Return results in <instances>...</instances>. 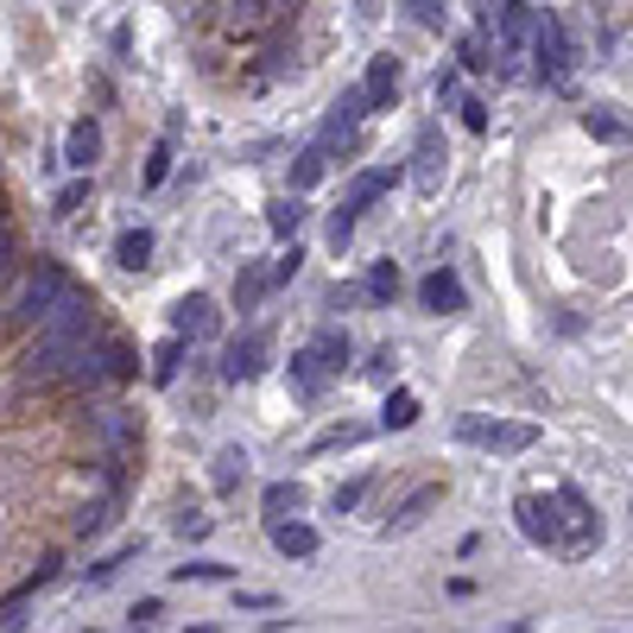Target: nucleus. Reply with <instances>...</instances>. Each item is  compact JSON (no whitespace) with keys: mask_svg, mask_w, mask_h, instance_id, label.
Masks as SVG:
<instances>
[{"mask_svg":"<svg viewBox=\"0 0 633 633\" xmlns=\"http://www.w3.org/2000/svg\"><path fill=\"white\" fill-rule=\"evenodd\" d=\"M64 292H70V279H64V266H51V260H39V273L25 279L20 310H13V317H20V324H45V310H51L57 298H64Z\"/></svg>","mask_w":633,"mask_h":633,"instance_id":"7ed1b4c3","label":"nucleus"},{"mask_svg":"<svg viewBox=\"0 0 633 633\" xmlns=\"http://www.w3.org/2000/svg\"><path fill=\"white\" fill-rule=\"evenodd\" d=\"M418 298H425L430 310H462V304H469V292H462V279H456L450 266H437V273L418 285Z\"/></svg>","mask_w":633,"mask_h":633,"instance_id":"f8f14e48","label":"nucleus"},{"mask_svg":"<svg viewBox=\"0 0 633 633\" xmlns=\"http://www.w3.org/2000/svg\"><path fill=\"white\" fill-rule=\"evenodd\" d=\"M89 324H96V310H89V298H83V292H64V298L45 310V336H57V342H83V336H89Z\"/></svg>","mask_w":633,"mask_h":633,"instance_id":"0eeeda50","label":"nucleus"},{"mask_svg":"<svg viewBox=\"0 0 633 633\" xmlns=\"http://www.w3.org/2000/svg\"><path fill=\"white\" fill-rule=\"evenodd\" d=\"M437 501H444V488H437V481H430V488H412V494L400 501V513L386 520V532H412V526H425V513H430Z\"/></svg>","mask_w":633,"mask_h":633,"instance_id":"ddd939ff","label":"nucleus"},{"mask_svg":"<svg viewBox=\"0 0 633 633\" xmlns=\"http://www.w3.org/2000/svg\"><path fill=\"white\" fill-rule=\"evenodd\" d=\"M83 203H89V172L76 177V184H64V190H57V203H51V216H76Z\"/></svg>","mask_w":633,"mask_h":633,"instance_id":"2f4dec72","label":"nucleus"},{"mask_svg":"<svg viewBox=\"0 0 633 633\" xmlns=\"http://www.w3.org/2000/svg\"><path fill=\"white\" fill-rule=\"evenodd\" d=\"M222 329V317H216V298L209 292H190V298L172 304V336H184V342H209Z\"/></svg>","mask_w":633,"mask_h":633,"instance_id":"39448f33","label":"nucleus"},{"mask_svg":"<svg viewBox=\"0 0 633 633\" xmlns=\"http://www.w3.org/2000/svg\"><path fill=\"white\" fill-rule=\"evenodd\" d=\"M127 557H140V545H121L114 557H101V564H89V589H108V582L121 577V564Z\"/></svg>","mask_w":633,"mask_h":633,"instance_id":"c85d7f7f","label":"nucleus"},{"mask_svg":"<svg viewBox=\"0 0 633 633\" xmlns=\"http://www.w3.org/2000/svg\"><path fill=\"white\" fill-rule=\"evenodd\" d=\"M298 506H304L298 481H273V488H266V520H285V513H298Z\"/></svg>","mask_w":633,"mask_h":633,"instance_id":"393cba45","label":"nucleus"},{"mask_svg":"<svg viewBox=\"0 0 633 633\" xmlns=\"http://www.w3.org/2000/svg\"><path fill=\"white\" fill-rule=\"evenodd\" d=\"M310 349H317V354H324V368H329V374H342V368H349V329H336V324H324V329H317V342H310Z\"/></svg>","mask_w":633,"mask_h":633,"instance_id":"dca6fc26","label":"nucleus"},{"mask_svg":"<svg viewBox=\"0 0 633 633\" xmlns=\"http://www.w3.org/2000/svg\"><path fill=\"white\" fill-rule=\"evenodd\" d=\"M101 368H108L114 380H133L140 374V354L127 349V342H108V349H101Z\"/></svg>","mask_w":633,"mask_h":633,"instance_id":"cd10ccee","label":"nucleus"},{"mask_svg":"<svg viewBox=\"0 0 633 633\" xmlns=\"http://www.w3.org/2000/svg\"><path fill=\"white\" fill-rule=\"evenodd\" d=\"M292 386H298V400H304V405L324 400L329 368H324V354H317V349H298V354H292Z\"/></svg>","mask_w":633,"mask_h":633,"instance_id":"9d476101","label":"nucleus"},{"mask_svg":"<svg viewBox=\"0 0 633 633\" xmlns=\"http://www.w3.org/2000/svg\"><path fill=\"white\" fill-rule=\"evenodd\" d=\"M462 127H469V133H488V101H462Z\"/></svg>","mask_w":633,"mask_h":633,"instance_id":"ea45409f","label":"nucleus"},{"mask_svg":"<svg viewBox=\"0 0 633 633\" xmlns=\"http://www.w3.org/2000/svg\"><path fill=\"white\" fill-rule=\"evenodd\" d=\"M589 133H602V140H627V127L614 121L608 108H596V114H589Z\"/></svg>","mask_w":633,"mask_h":633,"instance_id":"58836bf2","label":"nucleus"},{"mask_svg":"<svg viewBox=\"0 0 633 633\" xmlns=\"http://www.w3.org/2000/svg\"><path fill=\"white\" fill-rule=\"evenodd\" d=\"M177 361H184V336H165V342H159V354H152V380H159V386H172Z\"/></svg>","mask_w":633,"mask_h":633,"instance_id":"5701e85b","label":"nucleus"},{"mask_svg":"<svg viewBox=\"0 0 633 633\" xmlns=\"http://www.w3.org/2000/svg\"><path fill=\"white\" fill-rule=\"evenodd\" d=\"M209 526H216V520H209L203 506H177V520H172V532H177V538H190V545L209 538Z\"/></svg>","mask_w":633,"mask_h":633,"instance_id":"bb28decb","label":"nucleus"},{"mask_svg":"<svg viewBox=\"0 0 633 633\" xmlns=\"http://www.w3.org/2000/svg\"><path fill=\"white\" fill-rule=\"evenodd\" d=\"M462 64H469V70H488V51H481V39H469V45H462Z\"/></svg>","mask_w":633,"mask_h":633,"instance_id":"c03bdc74","label":"nucleus"},{"mask_svg":"<svg viewBox=\"0 0 633 633\" xmlns=\"http://www.w3.org/2000/svg\"><path fill=\"white\" fill-rule=\"evenodd\" d=\"M361 114H368V96H361V89H342L336 108H329V121H324V152L329 146H349L354 127H361Z\"/></svg>","mask_w":633,"mask_h":633,"instance_id":"1a4fd4ad","label":"nucleus"},{"mask_svg":"<svg viewBox=\"0 0 633 633\" xmlns=\"http://www.w3.org/2000/svg\"><path fill=\"white\" fill-rule=\"evenodd\" d=\"M273 545L285 557H310V552H317V532L298 526V520H273Z\"/></svg>","mask_w":633,"mask_h":633,"instance_id":"f3484780","label":"nucleus"},{"mask_svg":"<svg viewBox=\"0 0 633 633\" xmlns=\"http://www.w3.org/2000/svg\"><path fill=\"white\" fill-rule=\"evenodd\" d=\"M266 285H273V279L260 273V260H248V266L234 273V304H241V310H253V304L266 298Z\"/></svg>","mask_w":633,"mask_h":633,"instance_id":"a211bd4d","label":"nucleus"},{"mask_svg":"<svg viewBox=\"0 0 633 633\" xmlns=\"http://www.w3.org/2000/svg\"><path fill=\"white\" fill-rule=\"evenodd\" d=\"M324 159H329V152H324V146H304V152H298V159H292V190H310V184H317V177H324V172H329Z\"/></svg>","mask_w":633,"mask_h":633,"instance_id":"412c9836","label":"nucleus"},{"mask_svg":"<svg viewBox=\"0 0 633 633\" xmlns=\"http://www.w3.org/2000/svg\"><path fill=\"white\" fill-rule=\"evenodd\" d=\"M96 152H101V133H96V121L83 114V121L70 127V140H64V165H70V172H89Z\"/></svg>","mask_w":633,"mask_h":633,"instance_id":"4468645a","label":"nucleus"},{"mask_svg":"<svg viewBox=\"0 0 633 633\" xmlns=\"http://www.w3.org/2000/svg\"><path fill=\"white\" fill-rule=\"evenodd\" d=\"M127 621H133V627H152V621H159V596H146V602H133V614H127Z\"/></svg>","mask_w":633,"mask_h":633,"instance_id":"37998d69","label":"nucleus"},{"mask_svg":"<svg viewBox=\"0 0 633 633\" xmlns=\"http://www.w3.org/2000/svg\"><path fill=\"white\" fill-rule=\"evenodd\" d=\"M7 273H13V234L0 228V285H7Z\"/></svg>","mask_w":633,"mask_h":633,"instance_id":"a18cd8bd","label":"nucleus"},{"mask_svg":"<svg viewBox=\"0 0 633 633\" xmlns=\"http://www.w3.org/2000/svg\"><path fill=\"white\" fill-rule=\"evenodd\" d=\"M273 7H279V0H234V20L260 25V20H273Z\"/></svg>","mask_w":633,"mask_h":633,"instance_id":"e433bc0d","label":"nucleus"},{"mask_svg":"<svg viewBox=\"0 0 633 633\" xmlns=\"http://www.w3.org/2000/svg\"><path fill=\"white\" fill-rule=\"evenodd\" d=\"M386 184H393V172H368V177H354V190H349L342 203H349L354 216H361L368 203H380V190H386Z\"/></svg>","mask_w":633,"mask_h":633,"instance_id":"a878e982","label":"nucleus"},{"mask_svg":"<svg viewBox=\"0 0 633 633\" xmlns=\"http://www.w3.org/2000/svg\"><path fill=\"white\" fill-rule=\"evenodd\" d=\"M361 96H368V108H386V101L400 96V57H393V51H380L374 64H368V83H361Z\"/></svg>","mask_w":633,"mask_h":633,"instance_id":"9b49d317","label":"nucleus"},{"mask_svg":"<svg viewBox=\"0 0 633 633\" xmlns=\"http://www.w3.org/2000/svg\"><path fill=\"white\" fill-rule=\"evenodd\" d=\"M532 39H538V76H545L552 89H564V83H570V39H564V25L545 13V20L532 25Z\"/></svg>","mask_w":633,"mask_h":633,"instance_id":"20e7f679","label":"nucleus"},{"mask_svg":"<svg viewBox=\"0 0 633 633\" xmlns=\"http://www.w3.org/2000/svg\"><path fill=\"white\" fill-rule=\"evenodd\" d=\"M412 190H418V197H437V190H444V127L437 121L418 127V146H412Z\"/></svg>","mask_w":633,"mask_h":633,"instance_id":"f03ea898","label":"nucleus"},{"mask_svg":"<svg viewBox=\"0 0 633 633\" xmlns=\"http://www.w3.org/2000/svg\"><path fill=\"white\" fill-rule=\"evenodd\" d=\"M342 444H361V430H324V437H317V450H342Z\"/></svg>","mask_w":633,"mask_h":633,"instance_id":"79ce46f5","label":"nucleus"},{"mask_svg":"<svg viewBox=\"0 0 633 633\" xmlns=\"http://www.w3.org/2000/svg\"><path fill=\"white\" fill-rule=\"evenodd\" d=\"M393 292H400V273H393V260H374V273H368V298L386 304Z\"/></svg>","mask_w":633,"mask_h":633,"instance_id":"c756f323","label":"nucleus"},{"mask_svg":"<svg viewBox=\"0 0 633 633\" xmlns=\"http://www.w3.org/2000/svg\"><path fill=\"white\" fill-rule=\"evenodd\" d=\"M266 222H273L279 241H298V222H304V203L298 197H279L273 209H266Z\"/></svg>","mask_w":633,"mask_h":633,"instance_id":"6ab92c4d","label":"nucleus"},{"mask_svg":"<svg viewBox=\"0 0 633 633\" xmlns=\"http://www.w3.org/2000/svg\"><path fill=\"white\" fill-rule=\"evenodd\" d=\"M513 513H520V532H526L532 545H552V552H564V526H557V494H552V501H538V494H520V501H513Z\"/></svg>","mask_w":633,"mask_h":633,"instance_id":"423d86ee","label":"nucleus"},{"mask_svg":"<svg viewBox=\"0 0 633 633\" xmlns=\"http://www.w3.org/2000/svg\"><path fill=\"white\" fill-rule=\"evenodd\" d=\"M456 437H462V444H476V450H532V437H538V430H532V425H494V418L469 412V418H456Z\"/></svg>","mask_w":633,"mask_h":633,"instance_id":"f257e3e1","label":"nucleus"},{"mask_svg":"<svg viewBox=\"0 0 633 633\" xmlns=\"http://www.w3.org/2000/svg\"><path fill=\"white\" fill-rule=\"evenodd\" d=\"M146 260H152V228H127L121 241H114V266H121V273H140Z\"/></svg>","mask_w":633,"mask_h":633,"instance_id":"2eb2a0df","label":"nucleus"},{"mask_svg":"<svg viewBox=\"0 0 633 633\" xmlns=\"http://www.w3.org/2000/svg\"><path fill=\"white\" fill-rule=\"evenodd\" d=\"M532 25H538V20H532V7H526V0H506V7H501V39H506V45H520V39H526Z\"/></svg>","mask_w":633,"mask_h":633,"instance_id":"4be33fe9","label":"nucleus"},{"mask_svg":"<svg viewBox=\"0 0 633 633\" xmlns=\"http://www.w3.org/2000/svg\"><path fill=\"white\" fill-rule=\"evenodd\" d=\"M248 481V450H222L216 456V494H234Z\"/></svg>","mask_w":633,"mask_h":633,"instance_id":"aec40b11","label":"nucleus"},{"mask_svg":"<svg viewBox=\"0 0 633 633\" xmlns=\"http://www.w3.org/2000/svg\"><path fill=\"white\" fill-rule=\"evenodd\" d=\"M349 241H354V209H349V203H342V209H329V248L342 253V248H349Z\"/></svg>","mask_w":633,"mask_h":633,"instance_id":"f704fd0d","label":"nucleus"},{"mask_svg":"<svg viewBox=\"0 0 633 633\" xmlns=\"http://www.w3.org/2000/svg\"><path fill=\"white\" fill-rule=\"evenodd\" d=\"M380 425L386 430H405V425H418V400H412V393H386V412H380Z\"/></svg>","mask_w":633,"mask_h":633,"instance_id":"b1692460","label":"nucleus"},{"mask_svg":"<svg viewBox=\"0 0 633 633\" xmlns=\"http://www.w3.org/2000/svg\"><path fill=\"white\" fill-rule=\"evenodd\" d=\"M405 7H412V20L425 32H444V0H405Z\"/></svg>","mask_w":633,"mask_h":633,"instance_id":"c9c22d12","label":"nucleus"},{"mask_svg":"<svg viewBox=\"0 0 633 633\" xmlns=\"http://www.w3.org/2000/svg\"><path fill=\"white\" fill-rule=\"evenodd\" d=\"M361 494H368V476L342 481V488H336V494H329V513H336V520H342V513H354V506H361Z\"/></svg>","mask_w":633,"mask_h":633,"instance_id":"72a5a7b5","label":"nucleus"},{"mask_svg":"<svg viewBox=\"0 0 633 633\" xmlns=\"http://www.w3.org/2000/svg\"><path fill=\"white\" fill-rule=\"evenodd\" d=\"M266 374V329H248V336H234L228 342V354H222V380H260Z\"/></svg>","mask_w":633,"mask_h":633,"instance_id":"6e6552de","label":"nucleus"},{"mask_svg":"<svg viewBox=\"0 0 633 633\" xmlns=\"http://www.w3.org/2000/svg\"><path fill=\"white\" fill-rule=\"evenodd\" d=\"M165 177H172V140H159V146H152V159H146V177H140V184H146V190H159Z\"/></svg>","mask_w":633,"mask_h":633,"instance_id":"473e14b6","label":"nucleus"},{"mask_svg":"<svg viewBox=\"0 0 633 633\" xmlns=\"http://www.w3.org/2000/svg\"><path fill=\"white\" fill-rule=\"evenodd\" d=\"M101 526H108V501H89V506H83V520H76V532H83V538H96Z\"/></svg>","mask_w":633,"mask_h":633,"instance_id":"4c0bfd02","label":"nucleus"},{"mask_svg":"<svg viewBox=\"0 0 633 633\" xmlns=\"http://www.w3.org/2000/svg\"><path fill=\"white\" fill-rule=\"evenodd\" d=\"M177 582H222L228 577V564H216V557H190L184 570H172Z\"/></svg>","mask_w":633,"mask_h":633,"instance_id":"7c9ffc66","label":"nucleus"},{"mask_svg":"<svg viewBox=\"0 0 633 633\" xmlns=\"http://www.w3.org/2000/svg\"><path fill=\"white\" fill-rule=\"evenodd\" d=\"M298 266H304V253H298V241H292V253H285V260H279V266H273L266 279H273V285H285V279L298 273Z\"/></svg>","mask_w":633,"mask_h":633,"instance_id":"a19ab883","label":"nucleus"}]
</instances>
